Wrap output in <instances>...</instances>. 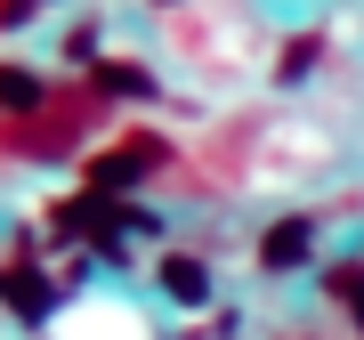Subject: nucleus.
Returning a JSON list of instances; mask_svg holds the SVG:
<instances>
[{
	"mask_svg": "<svg viewBox=\"0 0 364 340\" xmlns=\"http://www.w3.org/2000/svg\"><path fill=\"white\" fill-rule=\"evenodd\" d=\"M162 154H170L162 138H130V146H114V154H97V162H90V195L122 203V195H130V186H138V179H146V170H154Z\"/></svg>",
	"mask_w": 364,
	"mask_h": 340,
	"instance_id": "1",
	"label": "nucleus"
},
{
	"mask_svg": "<svg viewBox=\"0 0 364 340\" xmlns=\"http://www.w3.org/2000/svg\"><path fill=\"white\" fill-rule=\"evenodd\" d=\"M308 251H316V227L308 219H275L259 235V267L267 275H291V267H308Z\"/></svg>",
	"mask_w": 364,
	"mask_h": 340,
	"instance_id": "2",
	"label": "nucleus"
},
{
	"mask_svg": "<svg viewBox=\"0 0 364 340\" xmlns=\"http://www.w3.org/2000/svg\"><path fill=\"white\" fill-rule=\"evenodd\" d=\"M162 292H170L178 308H203V300H210V267L195 260V251H170V260H162Z\"/></svg>",
	"mask_w": 364,
	"mask_h": 340,
	"instance_id": "3",
	"label": "nucleus"
},
{
	"mask_svg": "<svg viewBox=\"0 0 364 340\" xmlns=\"http://www.w3.org/2000/svg\"><path fill=\"white\" fill-rule=\"evenodd\" d=\"M0 300H9L16 316H25V324H41V316L57 308V284H41L33 267H9V275H0Z\"/></svg>",
	"mask_w": 364,
	"mask_h": 340,
	"instance_id": "4",
	"label": "nucleus"
},
{
	"mask_svg": "<svg viewBox=\"0 0 364 340\" xmlns=\"http://www.w3.org/2000/svg\"><path fill=\"white\" fill-rule=\"evenodd\" d=\"M49 105V90H41V73H25V65H0V114H41Z\"/></svg>",
	"mask_w": 364,
	"mask_h": 340,
	"instance_id": "5",
	"label": "nucleus"
},
{
	"mask_svg": "<svg viewBox=\"0 0 364 340\" xmlns=\"http://www.w3.org/2000/svg\"><path fill=\"white\" fill-rule=\"evenodd\" d=\"M97 97H154L146 65H97Z\"/></svg>",
	"mask_w": 364,
	"mask_h": 340,
	"instance_id": "6",
	"label": "nucleus"
},
{
	"mask_svg": "<svg viewBox=\"0 0 364 340\" xmlns=\"http://www.w3.org/2000/svg\"><path fill=\"white\" fill-rule=\"evenodd\" d=\"M316 57H324V33H291V49H284V65H275V73H284V81H308Z\"/></svg>",
	"mask_w": 364,
	"mask_h": 340,
	"instance_id": "7",
	"label": "nucleus"
},
{
	"mask_svg": "<svg viewBox=\"0 0 364 340\" xmlns=\"http://www.w3.org/2000/svg\"><path fill=\"white\" fill-rule=\"evenodd\" d=\"M57 49H65V65H90V73H97V25H73Z\"/></svg>",
	"mask_w": 364,
	"mask_h": 340,
	"instance_id": "8",
	"label": "nucleus"
},
{
	"mask_svg": "<svg viewBox=\"0 0 364 340\" xmlns=\"http://www.w3.org/2000/svg\"><path fill=\"white\" fill-rule=\"evenodd\" d=\"M33 9H49V0H0V33H9V25H25Z\"/></svg>",
	"mask_w": 364,
	"mask_h": 340,
	"instance_id": "9",
	"label": "nucleus"
},
{
	"mask_svg": "<svg viewBox=\"0 0 364 340\" xmlns=\"http://www.w3.org/2000/svg\"><path fill=\"white\" fill-rule=\"evenodd\" d=\"M154 9H170V0H154Z\"/></svg>",
	"mask_w": 364,
	"mask_h": 340,
	"instance_id": "10",
	"label": "nucleus"
}]
</instances>
